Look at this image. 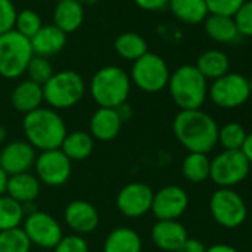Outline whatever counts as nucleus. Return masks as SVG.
Masks as SVG:
<instances>
[{"label":"nucleus","instance_id":"obj_14","mask_svg":"<svg viewBox=\"0 0 252 252\" xmlns=\"http://www.w3.org/2000/svg\"><path fill=\"white\" fill-rule=\"evenodd\" d=\"M189 203L187 191L177 184H169L155 191L150 212L156 220H180L189 209Z\"/></svg>","mask_w":252,"mask_h":252},{"label":"nucleus","instance_id":"obj_4","mask_svg":"<svg viewBox=\"0 0 252 252\" xmlns=\"http://www.w3.org/2000/svg\"><path fill=\"white\" fill-rule=\"evenodd\" d=\"M168 91L180 110H199L208 98V80L193 64H184L171 73Z\"/></svg>","mask_w":252,"mask_h":252},{"label":"nucleus","instance_id":"obj_46","mask_svg":"<svg viewBox=\"0 0 252 252\" xmlns=\"http://www.w3.org/2000/svg\"><path fill=\"white\" fill-rule=\"evenodd\" d=\"M76 2H79V3L85 8V6H92V5L98 3L99 0H76Z\"/></svg>","mask_w":252,"mask_h":252},{"label":"nucleus","instance_id":"obj_41","mask_svg":"<svg viewBox=\"0 0 252 252\" xmlns=\"http://www.w3.org/2000/svg\"><path fill=\"white\" fill-rule=\"evenodd\" d=\"M240 152L242 155L245 156V159L249 162V165L252 166V132H249L240 147Z\"/></svg>","mask_w":252,"mask_h":252},{"label":"nucleus","instance_id":"obj_1","mask_svg":"<svg viewBox=\"0 0 252 252\" xmlns=\"http://www.w3.org/2000/svg\"><path fill=\"white\" fill-rule=\"evenodd\" d=\"M218 131L217 120L202 108L180 110L172 122L177 141L189 153H211L218 144Z\"/></svg>","mask_w":252,"mask_h":252},{"label":"nucleus","instance_id":"obj_26","mask_svg":"<svg viewBox=\"0 0 252 252\" xmlns=\"http://www.w3.org/2000/svg\"><path fill=\"white\" fill-rule=\"evenodd\" d=\"M60 149L71 162H82L91 158V155L94 153L95 140L89 132L79 129V131L67 132Z\"/></svg>","mask_w":252,"mask_h":252},{"label":"nucleus","instance_id":"obj_38","mask_svg":"<svg viewBox=\"0 0 252 252\" xmlns=\"http://www.w3.org/2000/svg\"><path fill=\"white\" fill-rule=\"evenodd\" d=\"M243 2L245 0H205L209 14L224 17H233Z\"/></svg>","mask_w":252,"mask_h":252},{"label":"nucleus","instance_id":"obj_10","mask_svg":"<svg viewBox=\"0 0 252 252\" xmlns=\"http://www.w3.org/2000/svg\"><path fill=\"white\" fill-rule=\"evenodd\" d=\"M251 94L248 77L231 71L217 80H212L208 88V96L212 104L224 110L239 108L251 98Z\"/></svg>","mask_w":252,"mask_h":252},{"label":"nucleus","instance_id":"obj_22","mask_svg":"<svg viewBox=\"0 0 252 252\" xmlns=\"http://www.w3.org/2000/svg\"><path fill=\"white\" fill-rule=\"evenodd\" d=\"M54 26L65 34L77 32L85 21V8L76 0H61L54 9Z\"/></svg>","mask_w":252,"mask_h":252},{"label":"nucleus","instance_id":"obj_12","mask_svg":"<svg viewBox=\"0 0 252 252\" xmlns=\"http://www.w3.org/2000/svg\"><path fill=\"white\" fill-rule=\"evenodd\" d=\"M34 172L40 184L60 187L70 180L73 162L61 152V149L40 152L34 162Z\"/></svg>","mask_w":252,"mask_h":252},{"label":"nucleus","instance_id":"obj_27","mask_svg":"<svg viewBox=\"0 0 252 252\" xmlns=\"http://www.w3.org/2000/svg\"><path fill=\"white\" fill-rule=\"evenodd\" d=\"M194 67L206 80H217L230 71V60L220 49H208L199 55Z\"/></svg>","mask_w":252,"mask_h":252},{"label":"nucleus","instance_id":"obj_24","mask_svg":"<svg viewBox=\"0 0 252 252\" xmlns=\"http://www.w3.org/2000/svg\"><path fill=\"white\" fill-rule=\"evenodd\" d=\"M203 29H205L206 36L217 43L231 45L240 39V34L237 32L233 17L209 14L208 18L203 21Z\"/></svg>","mask_w":252,"mask_h":252},{"label":"nucleus","instance_id":"obj_37","mask_svg":"<svg viewBox=\"0 0 252 252\" xmlns=\"http://www.w3.org/2000/svg\"><path fill=\"white\" fill-rule=\"evenodd\" d=\"M17 14L18 9L14 0H0V36L14 30Z\"/></svg>","mask_w":252,"mask_h":252},{"label":"nucleus","instance_id":"obj_17","mask_svg":"<svg viewBox=\"0 0 252 252\" xmlns=\"http://www.w3.org/2000/svg\"><path fill=\"white\" fill-rule=\"evenodd\" d=\"M123 120L116 108L98 107L89 119V134L95 141L108 143L119 137Z\"/></svg>","mask_w":252,"mask_h":252},{"label":"nucleus","instance_id":"obj_28","mask_svg":"<svg viewBox=\"0 0 252 252\" xmlns=\"http://www.w3.org/2000/svg\"><path fill=\"white\" fill-rule=\"evenodd\" d=\"M114 52L126 61L135 63L143 55L149 52L147 40L134 32H125L119 34L114 40Z\"/></svg>","mask_w":252,"mask_h":252},{"label":"nucleus","instance_id":"obj_8","mask_svg":"<svg viewBox=\"0 0 252 252\" xmlns=\"http://www.w3.org/2000/svg\"><path fill=\"white\" fill-rule=\"evenodd\" d=\"M209 212L218 225L231 230L246 221L248 206L234 189H217L209 197Z\"/></svg>","mask_w":252,"mask_h":252},{"label":"nucleus","instance_id":"obj_7","mask_svg":"<svg viewBox=\"0 0 252 252\" xmlns=\"http://www.w3.org/2000/svg\"><path fill=\"white\" fill-rule=\"evenodd\" d=\"M131 83L146 94H158L166 89L171 70L168 63L155 52H147L140 60L132 63L131 67Z\"/></svg>","mask_w":252,"mask_h":252},{"label":"nucleus","instance_id":"obj_48","mask_svg":"<svg viewBox=\"0 0 252 252\" xmlns=\"http://www.w3.org/2000/svg\"><path fill=\"white\" fill-rule=\"evenodd\" d=\"M52 2H55V3H58V2H61V0H52Z\"/></svg>","mask_w":252,"mask_h":252},{"label":"nucleus","instance_id":"obj_19","mask_svg":"<svg viewBox=\"0 0 252 252\" xmlns=\"http://www.w3.org/2000/svg\"><path fill=\"white\" fill-rule=\"evenodd\" d=\"M30 43H32V49L34 55L49 58V57L60 54L65 48L67 34L61 32L57 26L49 24V26H43L30 39Z\"/></svg>","mask_w":252,"mask_h":252},{"label":"nucleus","instance_id":"obj_30","mask_svg":"<svg viewBox=\"0 0 252 252\" xmlns=\"http://www.w3.org/2000/svg\"><path fill=\"white\" fill-rule=\"evenodd\" d=\"M26 218L24 205L18 203L8 194L0 196V231L18 228Z\"/></svg>","mask_w":252,"mask_h":252},{"label":"nucleus","instance_id":"obj_9","mask_svg":"<svg viewBox=\"0 0 252 252\" xmlns=\"http://www.w3.org/2000/svg\"><path fill=\"white\" fill-rule=\"evenodd\" d=\"M249 171L251 165L240 150H222L211 159L209 180L218 189H234L248 178Z\"/></svg>","mask_w":252,"mask_h":252},{"label":"nucleus","instance_id":"obj_20","mask_svg":"<svg viewBox=\"0 0 252 252\" xmlns=\"http://www.w3.org/2000/svg\"><path fill=\"white\" fill-rule=\"evenodd\" d=\"M43 102V86L32 82L30 79L17 83L11 92V104L14 110L24 116L40 108Z\"/></svg>","mask_w":252,"mask_h":252},{"label":"nucleus","instance_id":"obj_23","mask_svg":"<svg viewBox=\"0 0 252 252\" xmlns=\"http://www.w3.org/2000/svg\"><path fill=\"white\" fill-rule=\"evenodd\" d=\"M102 252H143V239L131 227H116L105 236Z\"/></svg>","mask_w":252,"mask_h":252},{"label":"nucleus","instance_id":"obj_11","mask_svg":"<svg viewBox=\"0 0 252 252\" xmlns=\"http://www.w3.org/2000/svg\"><path fill=\"white\" fill-rule=\"evenodd\" d=\"M21 228L27 234L32 245L43 249H54L64 236L60 221L45 211L30 212L24 218Z\"/></svg>","mask_w":252,"mask_h":252},{"label":"nucleus","instance_id":"obj_42","mask_svg":"<svg viewBox=\"0 0 252 252\" xmlns=\"http://www.w3.org/2000/svg\"><path fill=\"white\" fill-rule=\"evenodd\" d=\"M205 252H239L234 246L227 245V243H215L209 248H206Z\"/></svg>","mask_w":252,"mask_h":252},{"label":"nucleus","instance_id":"obj_44","mask_svg":"<svg viewBox=\"0 0 252 252\" xmlns=\"http://www.w3.org/2000/svg\"><path fill=\"white\" fill-rule=\"evenodd\" d=\"M6 184H8V175L2 168H0V196L6 194Z\"/></svg>","mask_w":252,"mask_h":252},{"label":"nucleus","instance_id":"obj_33","mask_svg":"<svg viewBox=\"0 0 252 252\" xmlns=\"http://www.w3.org/2000/svg\"><path fill=\"white\" fill-rule=\"evenodd\" d=\"M43 27L42 17L33 11V9H23L18 11L17 20H15V27L14 30L23 34L27 39H32L40 29Z\"/></svg>","mask_w":252,"mask_h":252},{"label":"nucleus","instance_id":"obj_2","mask_svg":"<svg viewBox=\"0 0 252 252\" xmlns=\"http://www.w3.org/2000/svg\"><path fill=\"white\" fill-rule=\"evenodd\" d=\"M23 132L26 141L37 152L60 149L65 135L67 125L57 110L40 107L23 119Z\"/></svg>","mask_w":252,"mask_h":252},{"label":"nucleus","instance_id":"obj_15","mask_svg":"<svg viewBox=\"0 0 252 252\" xmlns=\"http://www.w3.org/2000/svg\"><path fill=\"white\" fill-rule=\"evenodd\" d=\"M37 152L26 140H14L0 150V168L8 177L30 172L34 168Z\"/></svg>","mask_w":252,"mask_h":252},{"label":"nucleus","instance_id":"obj_25","mask_svg":"<svg viewBox=\"0 0 252 252\" xmlns=\"http://www.w3.org/2000/svg\"><path fill=\"white\" fill-rule=\"evenodd\" d=\"M168 8L180 23L187 26L203 24L209 15L205 0H169Z\"/></svg>","mask_w":252,"mask_h":252},{"label":"nucleus","instance_id":"obj_6","mask_svg":"<svg viewBox=\"0 0 252 252\" xmlns=\"http://www.w3.org/2000/svg\"><path fill=\"white\" fill-rule=\"evenodd\" d=\"M30 39L12 30L0 36V77L6 80L20 79L26 74L33 58Z\"/></svg>","mask_w":252,"mask_h":252},{"label":"nucleus","instance_id":"obj_3","mask_svg":"<svg viewBox=\"0 0 252 252\" xmlns=\"http://www.w3.org/2000/svg\"><path fill=\"white\" fill-rule=\"evenodd\" d=\"M131 88L129 73L117 65L101 67L94 73L88 85L91 98L102 108H117L128 102Z\"/></svg>","mask_w":252,"mask_h":252},{"label":"nucleus","instance_id":"obj_29","mask_svg":"<svg viewBox=\"0 0 252 252\" xmlns=\"http://www.w3.org/2000/svg\"><path fill=\"white\" fill-rule=\"evenodd\" d=\"M183 177L193 184H200L209 180L211 159L203 153H189L181 163Z\"/></svg>","mask_w":252,"mask_h":252},{"label":"nucleus","instance_id":"obj_18","mask_svg":"<svg viewBox=\"0 0 252 252\" xmlns=\"http://www.w3.org/2000/svg\"><path fill=\"white\" fill-rule=\"evenodd\" d=\"M152 242L165 252H175L189 237L184 224L180 220H158L150 231Z\"/></svg>","mask_w":252,"mask_h":252},{"label":"nucleus","instance_id":"obj_13","mask_svg":"<svg viewBox=\"0 0 252 252\" xmlns=\"http://www.w3.org/2000/svg\"><path fill=\"white\" fill-rule=\"evenodd\" d=\"M155 190L140 181L123 186L116 196V208L126 218H141L152 211Z\"/></svg>","mask_w":252,"mask_h":252},{"label":"nucleus","instance_id":"obj_43","mask_svg":"<svg viewBox=\"0 0 252 252\" xmlns=\"http://www.w3.org/2000/svg\"><path fill=\"white\" fill-rule=\"evenodd\" d=\"M116 110H117V113L120 114V117H122V120H123V122H126V120H128V119L132 116V108H131V105H129L128 102L122 104V105H120V107H117Z\"/></svg>","mask_w":252,"mask_h":252},{"label":"nucleus","instance_id":"obj_36","mask_svg":"<svg viewBox=\"0 0 252 252\" xmlns=\"http://www.w3.org/2000/svg\"><path fill=\"white\" fill-rule=\"evenodd\" d=\"M52 251L54 252H89V243L85 239V236L71 233L63 236V239L55 245Z\"/></svg>","mask_w":252,"mask_h":252},{"label":"nucleus","instance_id":"obj_31","mask_svg":"<svg viewBox=\"0 0 252 252\" xmlns=\"http://www.w3.org/2000/svg\"><path fill=\"white\" fill-rule=\"evenodd\" d=\"M248 132L237 122H228L218 131V144L224 150H240Z\"/></svg>","mask_w":252,"mask_h":252},{"label":"nucleus","instance_id":"obj_34","mask_svg":"<svg viewBox=\"0 0 252 252\" xmlns=\"http://www.w3.org/2000/svg\"><path fill=\"white\" fill-rule=\"evenodd\" d=\"M29 79L34 83H39V85H45L51 77L52 74L55 73L54 71V67L49 61V58H43V57H37V55H33V58L30 60L29 65H27V70H26Z\"/></svg>","mask_w":252,"mask_h":252},{"label":"nucleus","instance_id":"obj_45","mask_svg":"<svg viewBox=\"0 0 252 252\" xmlns=\"http://www.w3.org/2000/svg\"><path fill=\"white\" fill-rule=\"evenodd\" d=\"M8 138V129H6V126L0 123V144H3Z\"/></svg>","mask_w":252,"mask_h":252},{"label":"nucleus","instance_id":"obj_5","mask_svg":"<svg viewBox=\"0 0 252 252\" xmlns=\"http://www.w3.org/2000/svg\"><path fill=\"white\" fill-rule=\"evenodd\" d=\"M86 83L80 73L74 70H61L43 85V101L52 110H68L77 105L85 94Z\"/></svg>","mask_w":252,"mask_h":252},{"label":"nucleus","instance_id":"obj_39","mask_svg":"<svg viewBox=\"0 0 252 252\" xmlns=\"http://www.w3.org/2000/svg\"><path fill=\"white\" fill-rule=\"evenodd\" d=\"M135 5L147 12H159L168 8L169 0H134Z\"/></svg>","mask_w":252,"mask_h":252},{"label":"nucleus","instance_id":"obj_47","mask_svg":"<svg viewBox=\"0 0 252 252\" xmlns=\"http://www.w3.org/2000/svg\"><path fill=\"white\" fill-rule=\"evenodd\" d=\"M248 82H249V88H251V92H252V77L248 79Z\"/></svg>","mask_w":252,"mask_h":252},{"label":"nucleus","instance_id":"obj_35","mask_svg":"<svg viewBox=\"0 0 252 252\" xmlns=\"http://www.w3.org/2000/svg\"><path fill=\"white\" fill-rule=\"evenodd\" d=\"M240 37H252V0H245L233 15Z\"/></svg>","mask_w":252,"mask_h":252},{"label":"nucleus","instance_id":"obj_40","mask_svg":"<svg viewBox=\"0 0 252 252\" xmlns=\"http://www.w3.org/2000/svg\"><path fill=\"white\" fill-rule=\"evenodd\" d=\"M206 246L196 237H187V240L175 252H205Z\"/></svg>","mask_w":252,"mask_h":252},{"label":"nucleus","instance_id":"obj_32","mask_svg":"<svg viewBox=\"0 0 252 252\" xmlns=\"http://www.w3.org/2000/svg\"><path fill=\"white\" fill-rule=\"evenodd\" d=\"M32 246L21 227L0 231V252H30Z\"/></svg>","mask_w":252,"mask_h":252},{"label":"nucleus","instance_id":"obj_16","mask_svg":"<svg viewBox=\"0 0 252 252\" xmlns=\"http://www.w3.org/2000/svg\"><path fill=\"white\" fill-rule=\"evenodd\" d=\"M64 222L74 234L85 236L98 228L99 212L94 203L83 199H76L68 202L64 208Z\"/></svg>","mask_w":252,"mask_h":252},{"label":"nucleus","instance_id":"obj_21","mask_svg":"<svg viewBox=\"0 0 252 252\" xmlns=\"http://www.w3.org/2000/svg\"><path fill=\"white\" fill-rule=\"evenodd\" d=\"M40 189H42L40 181L32 172H24V174L8 177L6 194L24 206L27 203L34 202L39 197Z\"/></svg>","mask_w":252,"mask_h":252}]
</instances>
